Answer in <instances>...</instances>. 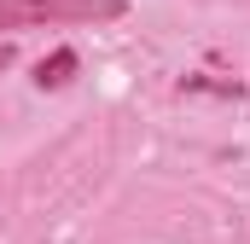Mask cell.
<instances>
[{
  "label": "cell",
  "mask_w": 250,
  "mask_h": 244,
  "mask_svg": "<svg viewBox=\"0 0 250 244\" xmlns=\"http://www.w3.org/2000/svg\"><path fill=\"white\" fill-rule=\"evenodd\" d=\"M123 12H128V0H0V29H29V23H111Z\"/></svg>",
  "instance_id": "1"
},
{
  "label": "cell",
  "mask_w": 250,
  "mask_h": 244,
  "mask_svg": "<svg viewBox=\"0 0 250 244\" xmlns=\"http://www.w3.org/2000/svg\"><path fill=\"white\" fill-rule=\"evenodd\" d=\"M76 70H82V53H76V47H59L53 59L35 64V87H47V93H53V87H64V81L76 76Z\"/></svg>",
  "instance_id": "2"
},
{
  "label": "cell",
  "mask_w": 250,
  "mask_h": 244,
  "mask_svg": "<svg viewBox=\"0 0 250 244\" xmlns=\"http://www.w3.org/2000/svg\"><path fill=\"white\" fill-rule=\"evenodd\" d=\"M12 59H18V47H12V41H0V70H12Z\"/></svg>",
  "instance_id": "3"
}]
</instances>
